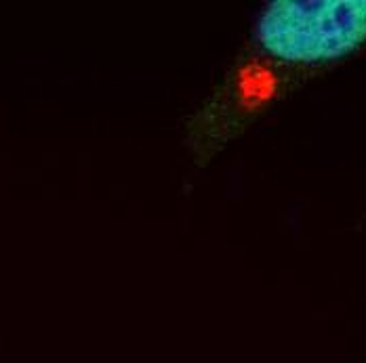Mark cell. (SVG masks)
<instances>
[{
    "mask_svg": "<svg viewBox=\"0 0 366 363\" xmlns=\"http://www.w3.org/2000/svg\"><path fill=\"white\" fill-rule=\"evenodd\" d=\"M366 44V0H276L257 21L263 55L299 70L337 63Z\"/></svg>",
    "mask_w": 366,
    "mask_h": 363,
    "instance_id": "1",
    "label": "cell"
}]
</instances>
